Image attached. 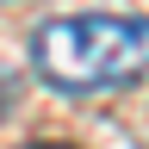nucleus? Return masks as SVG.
<instances>
[{
  "mask_svg": "<svg viewBox=\"0 0 149 149\" xmlns=\"http://www.w3.org/2000/svg\"><path fill=\"white\" fill-rule=\"evenodd\" d=\"M31 62L56 93L124 87L149 68V19L143 13H74L50 19L31 37Z\"/></svg>",
  "mask_w": 149,
  "mask_h": 149,
  "instance_id": "obj_1",
  "label": "nucleus"
},
{
  "mask_svg": "<svg viewBox=\"0 0 149 149\" xmlns=\"http://www.w3.org/2000/svg\"><path fill=\"white\" fill-rule=\"evenodd\" d=\"M37 149H62V143H37Z\"/></svg>",
  "mask_w": 149,
  "mask_h": 149,
  "instance_id": "obj_2",
  "label": "nucleus"
}]
</instances>
